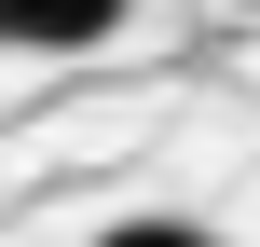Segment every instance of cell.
<instances>
[{
	"label": "cell",
	"mask_w": 260,
	"mask_h": 247,
	"mask_svg": "<svg viewBox=\"0 0 260 247\" xmlns=\"http://www.w3.org/2000/svg\"><path fill=\"white\" fill-rule=\"evenodd\" d=\"M123 28H137V0H0V41L41 55V69L55 55H110Z\"/></svg>",
	"instance_id": "cell-1"
},
{
	"label": "cell",
	"mask_w": 260,
	"mask_h": 247,
	"mask_svg": "<svg viewBox=\"0 0 260 247\" xmlns=\"http://www.w3.org/2000/svg\"><path fill=\"white\" fill-rule=\"evenodd\" d=\"M96 247H219V234H206V220H165V206H151V220H110Z\"/></svg>",
	"instance_id": "cell-2"
}]
</instances>
